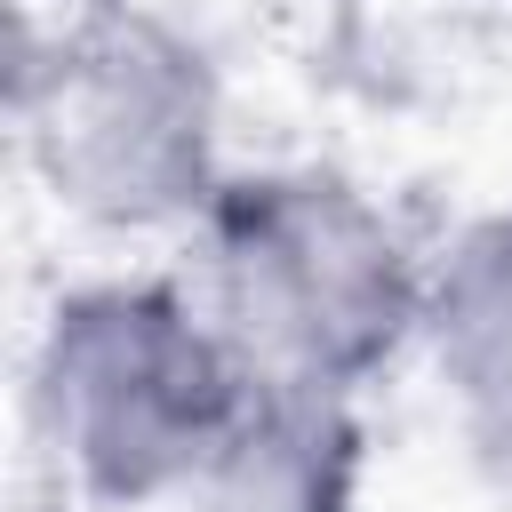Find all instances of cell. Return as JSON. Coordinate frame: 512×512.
<instances>
[{"instance_id":"6da1fadb","label":"cell","mask_w":512,"mask_h":512,"mask_svg":"<svg viewBox=\"0 0 512 512\" xmlns=\"http://www.w3.org/2000/svg\"><path fill=\"white\" fill-rule=\"evenodd\" d=\"M200 312L248 376L352 392L408 336H424V272L408 240L344 176L288 168L216 192Z\"/></svg>"},{"instance_id":"7a4b0ae2","label":"cell","mask_w":512,"mask_h":512,"mask_svg":"<svg viewBox=\"0 0 512 512\" xmlns=\"http://www.w3.org/2000/svg\"><path fill=\"white\" fill-rule=\"evenodd\" d=\"M240 392L248 368L200 296L152 280L80 288L40 336V424L104 504H184Z\"/></svg>"},{"instance_id":"5b68a950","label":"cell","mask_w":512,"mask_h":512,"mask_svg":"<svg viewBox=\"0 0 512 512\" xmlns=\"http://www.w3.org/2000/svg\"><path fill=\"white\" fill-rule=\"evenodd\" d=\"M424 344L488 448H512V216L472 224L424 288Z\"/></svg>"},{"instance_id":"277c9868","label":"cell","mask_w":512,"mask_h":512,"mask_svg":"<svg viewBox=\"0 0 512 512\" xmlns=\"http://www.w3.org/2000/svg\"><path fill=\"white\" fill-rule=\"evenodd\" d=\"M352 496H360L352 392L248 376L184 504L192 512H352Z\"/></svg>"},{"instance_id":"3957f363","label":"cell","mask_w":512,"mask_h":512,"mask_svg":"<svg viewBox=\"0 0 512 512\" xmlns=\"http://www.w3.org/2000/svg\"><path fill=\"white\" fill-rule=\"evenodd\" d=\"M16 120L40 184L88 224L144 232L216 200V80L152 16L88 8L24 48Z\"/></svg>"}]
</instances>
